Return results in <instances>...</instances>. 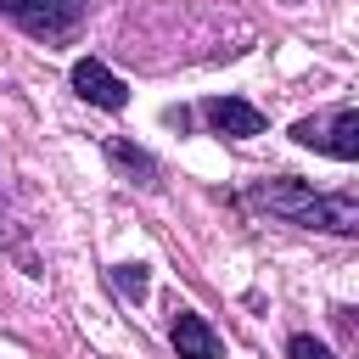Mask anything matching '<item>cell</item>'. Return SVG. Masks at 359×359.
Instances as JSON below:
<instances>
[{"label": "cell", "mask_w": 359, "mask_h": 359, "mask_svg": "<svg viewBox=\"0 0 359 359\" xmlns=\"http://www.w3.org/2000/svg\"><path fill=\"white\" fill-rule=\"evenodd\" d=\"M112 163L129 168V174H140V185H151V157H140V151H129V146H112Z\"/></svg>", "instance_id": "7"}, {"label": "cell", "mask_w": 359, "mask_h": 359, "mask_svg": "<svg viewBox=\"0 0 359 359\" xmlns=\"http://www.w3.org/2000/svg\"><path fill=\"white\" fill-rule=\"evenodd\" d=\"M292 140L309 146V151H325V157L353 163V157H359V107H337V112L297 118V123H292Z\"/></svg>", "instance_id": "2"}, {"label": "cell", "mask_w": 359, "mask_h": 359, "mask_svg": "<svg viewBox=\"0 0 359 359\" xmlns=\"http://www.w3.org/2000/svg\"><path fill=\"white\" fill-rule=\"evenodd\" d=\"M168 342H174V353L180 359H224V342H219V331L196 314V309H180L174 314V331H168Z\"/></svg>", "instance_id": "5"}, {"label": "cell", "mask_w": 359, "mask_h": 359, "mask_svg": "<svg viewBox=\"0 0 359 359\" xmlns=\"http://www.w3.org/2000/svg\"><path fill=\"white\" fill-rule=\"evenodd\" d=\"M202 112H208V123H213L219 135H230V140L264 135V112H258V107H247V101H236V95H213Z\"/></svg>", "instance_id": "6"}, {"label": "cell", "mask_w": 359, "mask_h": 359, "mask_svg": "<svg viewBox=\"0 0 359 359\" xmlns=\"http://www.w3.org/2000/svg\"><path fill=\"white\" fill-rule=\"evenodd\" d=\"M252 208L297 224V230H325V236H359V196H331L309 191L303 180H269L252 191Z\"/></svg>", "instance_id": "1"}, {"label": "cell", "mask_w": 359, "mask_h": 359, "mask_svg": "<svg viewBox=\"0 0 359 359\" xmlns=\"http://www.w3.org/2000/svg\"><path fill=\"white\" fill-rule=\"evenodd\" d=\"M90 0H0V17H11L17 28L39 34V39H67L84 22Z\"/></svg>", "instance_id": "3"}, {"label": "cell", "mask_w": 359, "mask_h": 359, "mask_svg": "<svg viewBox=\"0 0 359 359\" xmlns=\"http://www.w3.org/2000/svg\"><path fill=\"white\" fill-rule=\"evenodd\" d=\"M118 286H123V297H140V292H146V269H140V264H123V269H118Z\"/></svg>", "instance_id": "9"}, {"label": "cell", "mask_w": 359, "mask_h": 359, "mask_svg": "<svg viewBox=\"0 0 359 359\" xmlns=\"http://www.w3.org/2000/svg\"><path fill=\"white\" fill-rule=\"evenodd\" d=\"M286 353H292V359H331V348H325V342H314V337H303V331L286 342Z\"/></svg>", "instance_id": "8"}, {"label": "cell", "mask_w": 359, "mask_h": 359, "mask_svg": "<svg viewBox=\"0 0 359 359\" xmlns=\"http://www.w3.org/2000/svg\"><path fill=\"white\" fill-rule=\"evenodd\" d=\"M73 90H79L90 107H101V112H123V107H129V90H123V79H118L107 62H95V56L73 62Z\"/></svg>", "instance_id": "4"}]
</instances>
